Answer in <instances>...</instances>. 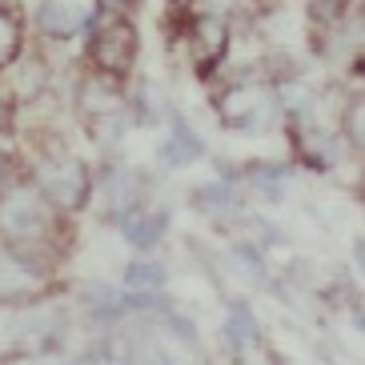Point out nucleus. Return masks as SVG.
<instances>
[{
    "mask_svg": "<svg viewBox=\"0 0 365 365\" xmlns=\"http://www.w3.org/2000/svg\"><path fill=\"white\" fill-rule=\"evenodd\" d=\"M53 209L56 205L41 189H9V193H0V237L16 249L21 261H29V253L53 237V225H56Z\"/></svg>",
    "mask_w": 365,
    "mask_h": 365,
    "instance_id": "obj_1",
    "label": "nucleus"
},
{
    "mask_svg": "<svg viewBox=\"0 0 365 365\" xmlns=\"http://www.w3.org/2000/svg\"><path fill=\"white\" fill-rule=\"evenodd\" d=\"M88 61L108 76H125L137 61V33L125 16H93L88 21Z\"/></svg>",
    "mask_w": 365,
    "mask_h": 365,
    "instance_id": "obj_2",
    "label": "nucleus"
},
{
    "mask_svg": "<svg viewBox=\"0 0 365 365\" xmlns=\"http://www.w3.org/2000/svg\"><path fill=\"white\" fill-rule=\"evenodd\" d=\"M41 177V193L56 205V209H85L88 193H93V181H88L85 161H44L36 169Z\"/></svg>",
    "mask_w": 365,
    "mask_h": 365,
    "instance_id": "obj_3",
    "label": "nucleus"
},
{
    "mask_svg": "<svg viewBox=\"0 0 365 365\" xmlns=\"http://www.w3.org/2000/svg\"><path fill=\"white\" fill-rule=\"evenodd\" d=\"M221 125L233 133H261L273 120V97L261 93V88H233L221 105Z\"/></svg>",
    "mask_w": 365,
    "mask_h": 365,
    "instance_id": "obj_4",
    "label": "nucleus"
},
{
    "mask_svg": "<svg viewBox=\"0 0 365 365\" xmlns=\"http://www.w3.org/2000/svg\"><path fill=\"white\" fill-rule=\"evenodd\" d=\"M117 229L133 249L149 253V249H157V241L169 229V209H153V213L149 209H125V213H117Z\"/></svg>",
    "mask_w": 365,
    "mask_h": 365,
    "instance_id": "obj_5",
    "label": "nucleus"
},
{
    "mask_svg": "<svg viewBox=\"0 0 365 365\" xmlns=\"http://www.w3.org/2000/svg\"><path fill=\"white\" fill-rule=\"evenodd\" d=\"M88 21H93V12L85 4H76V0H44L41 4V33L56 36V41L85 33Z\"/></svg>",
    "mask_w": 365,
    "mask_h": 365,
    "instance_id": "obj_6",
    "label": "nucleus"
},
{
    "mask_svg": "<svg viewBox=\"0 0 365 365\" xmlns=\"http://www.w3.org/2000/svg\"><path fill=\"white\" fill-rule=\"evenodd\" d=\"M225 44H229V29L221 16H197L193 24H189V48H193V61L201 68L213 65L225 56Z\"/></svg>",
    "mask_w": 365,
    "mask_h": 365,
    "instance_id": "obj_7",
    "label": "nucleus"
},
{
    "mask_svg": "<svg viewBox=\"0 0 365 365\" xmlns=\"http://www.w3.org/2000/svg\"><path fill=\"white\" fill-rule=\"evenodd\" d=\"M101 201H105V209L113 213H125V209H137L140 193H145V181H140V173L129 169V165H117V169L105 173V181H101Z\"/></svg>",
    "mask_w": 365,
    "mask_h": 365,
    "instance_id": "obj_8",
    "label": "nucleus"
},
{
    "mask_svg": "<svg viewBox=\"0 0 365 365\" xmlns=\"http://www.w3.org/2000/svg\"><path fill=\"white\" fill-rule=\"evenodd\" d=\"M157 157H161L165 169L193 165V161H201V157H205V140L197 137V133L185 125V120H177V125H173V137L161 145V153H157Z\"/></svg>",
    "mask_w": 365,
    "mask_h": 365,
    "instance_id": "obj_9",
    "label": "nucleus"
},
{
    "mask_svg": "<svg viewBox=\"0 0 365 365\" xmlns=\"http://www.w3.org/2000/svg\"><path fill=\"white\" fill-rule=\"evenodd\" d=\"M165 281H169V269L157 257H137L125 265V289L129 293H157L165 289Z\"/></svg>",
    "mask_w": 365,
    "mask_h": 365,
    "instance_id": "obj_10",
    "label": "nucleus"
},
{
    "mask_svg": "<svg viewBox=\"0 0 365 365\" xmlns=\"http://www.w3.org/2000/svg\"><path fill=\"white\" fill-rule=\"evenodd\" d=\"M261 329H257V317L249 309L245 301H229V322H225V341L233 349H245V345H257Z\"/></svg>",
    "mask_w": 365,
    "mask_h": 365,
    "instance_id": "obj_11",
    "label": "nucleus"
},
{
    "mask_svg": "<svg viewBox=\"0 0 365 365\" xmlns=\"http://www.w3.org/2000/svg\"><path fill=\"white\" fill-rule=\"evenodd\" d=\"M21 44H24L21 16H12V12L0 4V68H9L12 61L21 56Z\"/></svg>",
    "mask_w": 365,
    "mask_h": 365,
    "instance_id": "obj_12",
    "label": "nucleus"
},
{
    "mask_svg": "<svg viewBox=\"0 0 365 365\" xmlns=\"http://www.w3.org/2000/svg\"><path fill=\"white\" fill-rule=\"evenodd\" d=\"M197 205H205V209H233L237 197L225 181H217V185H201L197 189Z\"/></svg>",
    "mask_w": 365,
    "mask_h": 365,
    "instance_id": "obj_13",
    "label": "nucleus"
},
{
    "mask_svg": "<svg viewBox=\"0 0 365 365\" xmlns=\"http://www.w3.org/2000/svg\"><path fill=\"white\" fill-rule=\"evenodd\" d=\"M345 12V0H309V16L322 24H337Z\"/></svg>",
    "mask_w": 365,
    "mask_h": 365,
    "instance_id": "obj_14",
    "label": "nucleus"
},
{
    "mask_svg": "<svg viewBox=\"0 0 365 365\" xmlns=\"http://www.w3.org/2000/svg\"><path fill=\"white\" fill-rule=\"evenodd\" d=\"M169 329L177 333V337H185L189 345H197V325L189 322V317H177V313H173V317H169Z\"/></svg>",
    "mask_w": 365,
    "mask_h": 365,
    "instance_id": "obj_15",
    "label": "nucleus"
},
{
    "mask_svg": "<svg viewBox=\"0 0 365 365\" xmlns=\"http://www.w3.org/2000/svg\"><path fill=\"white\" fill-rule=\"evenodd\" d=\"M12 173H16V169H12V161L4 157V153H0V189H4V185L12 181Z\"/></svg>",
    "mask_w": 365,
    "mask_h": 365,
    "instance_id": "obj_16",
    "label": "nucleus"
},
{
    "mask_svg": "<svg viewBox=\"0 0 365 365\" xmlns=\"http://www.w3.org/2000/svg\"><path fill=\"white\" fill-rule=\"evenodd\" d=\"M173 4H181V0H173Z\"/></svg>",
    "mask_w": 365,
    "mask_h": 365,
    "instance_id": "obj_17",
    "label": "nucleus"
}]
</instances>
